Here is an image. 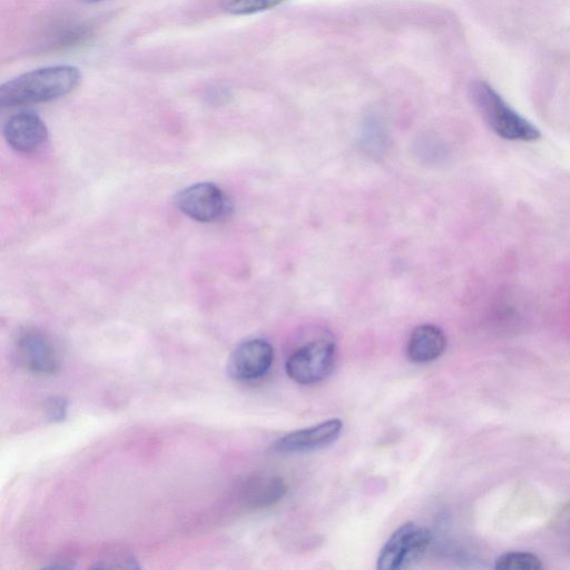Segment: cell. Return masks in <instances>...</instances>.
Wrapping results in <instances>:
<instances>
[{
	"mask_svg": "<svg viewBox=\"0 0 570 570\" xmlns=\"http://www.w3.org/2000/svg\"><path fill=\"white\" fill-rule=\"evenodd\" d=\"M336 347L328 338H318L296 350L285 365L287 375L299 384L324 380L333 370Z\"/></svg>",
	"mask_w": 570,
	"mask_h": 570,
	"instance_id": "cell-4",
	"label": "cell"
},
{
	"mask_svg": "<svg viewBox=\"0 0 570 570\" xmlns=\"http://www.w3.org/2000/svg\"><path fill=\"white\" fill-rule=\"evenodd\" d=\"M284 0H222V8L230 14H252L274 8Z\"/></svg>",
	"mask_w": 570,
	"mask_h": 570,
	"instance_id": "cell-13",
	"label": "cell"
},
{
	"mask_svg": "<svg viewBox=\"0 0 570 570\" xmlns=\"http://www.w3.org/2000/svg\"><path fill=\"white\" fill-rule=\"evenodd\" d=\"M67 403L61 397H53L47 404L48 417L51 421H61L66 416Z\"/></svg>",
	"mask_w": 570,
	"mask_h": 570,
	"instance_id": "cell-14",
	"label": "cell"
},
{
	"mask_svg": "<svg viewBox=\"0 0 570 570\" xmlns=\"http://www.w3.org/2000/svg\"><path fill=\"white\" fill-rule=\"evenodd\" d=\"M285 490L284 482L279 478L257 476L246 483L244 498L250 507L263 508L279 501Z\"/></svg>",
	"mask_w": 570,
	"mask_h": 570,
	"instance_id": "cell-11",
	"label": "cell"
},
{
	"mask_svg": "<svg viewBox=\"0 0 570 570\" xmlns=\"http://www.w3.org/2000/svg\"><path fill=\"white\" fill-rule=\"evenodd\" d=\"M178 209L186 216L203 223L220 218L227 210V199L223 190L213 183L193 184L175 197Z\"/></svg>",
	"mask_w": 570,
	"mask_h": 570,
	"instance_id": "cell-5",
	"label": "cell"
},
{
	"mask_svg": "<svg viewBox=\"0 0 570 570\" xmlns=\"http://www.w3.org/2000/svg\"><path fill=\"white\" fill-rule=\"evenodd\" d=\"M431 532L423 525L407 522L396 529L380 551L376 568L404 570L415 566L428 551Z\"/></svg>",
	"mask_w": 570,
	"mask_h": 570,
	"instance_id": "cell-3",
	"label": "cell"
},
{
	"mask_svg": "<svg viewBox=\"0 0 570 570\" xmlns=\"http://www.w3.org/2000/svg\"><path fill=\"white\" fill-rule=\"evenodd\" d=\"M342 429L341 420L331 419L314 426L285 434L273 444V451L288 454L323 449L340 436Z\"/></svg>",
	"mask_w": 570,
	"mask_h": 570,
	"instance_id": "cell-7",
	"label": "cell"
},
{
	"mask_svg": "<svg viewBox=\"0 0 570 570\" xmlns=\"http://www.w3.org/2000/svg\"><path fill=\"white\" fill-rule=\"evenodd\" d=\"M77 1L82 2V3H95L98 1H102V0H77Z\"/></svg>",
	"mask_w": 570,
	"mask_h": 570,
	"instance_id": "cell-15",
	"label": "cell"
},
{
	"mask_svg": "<svg viewBox=\"0 0 570 570\" xmlns=\"http://www.w3.org/2000/svg\"><path fill=\"white\" fill-rule=\"evenodd\" d=\"M446 337L443 331L433 324L415 327L406 344L407 357L414 363H429L444 352Z\"/></svg>",
	"mask_w": 570,
	"mask_h": 570,
	"instance_id": "cell-10",
	"label": "cell"
},
{
	"mask_svg": "<svg viewBox=\"0 0 570 570\" xmlns=\"http://www.w3.org/2000/svg\"><path fill=\"white\" fill-rule=\"evenodd\" d=\"M6 141L17 151L33 153L48 138V130L42 119L32 111L12 115L3 125Z\"/></svg>",
	"mask_w": 570,
	"mask_h": 570,
	"instance_id": "cell-9",
	"label": "cell"
},
{
	"mask_svg": "<svg viewBox=\"0 0 570 570\" xmlns=\"http://www.w3.org/2000/svg\"><path fill=\"white\" fill-rule=\"evenodd\" d=\"M19 362L30 372L51 374L59 367L57 351L49 338L38 331L21 333L16 342Z\"/></svg>",
	"mask_w": 570,
	"mask_h": 570,
	"instance_id": "cell-8",
	"label": "cell"
},
{
	"mask_svg": "<svg viewBox=\"0 0 570 570\" xmlns=\"http://www.w3.org/2000/svg\"><path fill=\"white\" fill-rule=\"evenodd\" d=\"M470 94L487 126L499 137L512 141H535L539 129L515 111L488 82L478 80Z\"/></svg>",
	"mask_w": 570,
	"mask_h": 570,
	"instance_id": "cell-2",
	"label": "cell"
},
{
	"mask_svg": "<svg viewBox=\"0 0 570 570\" xmlns=\"http://www.w3.org/2000/svg\"><path fill=\"white\" fill-rule=\"evenodd\" d=\"M494 568L497 570H540L543 568V563L534 553L510 551L495 559Z\"/></svg>",
	"mask_w": 570,
	"mask_h": 570,
	"instance_id": "cell-12",
	"label": "cell"
},
{
	"mask_svg": "<svg viewBox=\"0 0 570 570\" xmlns=\"http://www.w3.org/2000/svg\"><path fill=\"white\" fill-rule=\"evenodd\" d=\"M274 360L272 345L262 338L240 343L230 354L227 370L238 381H254L268 373Z\"/></svg>",
	"mask_w": 570,
	"mask_h": 570,
	"instance_id": "cell-6",
	"label": "cell"
},
{
	"mask_svg": "<svg viewBox=\"0 0 570 570\" xmlns=\"http://www.w3.org/2000/svg\"><path fill=\"white\" fill-rule=\"evenodd\" d=\"M80 80V70L71 65L30 70L0 86V106L17 107L51 101L71 92Z\"/></svg>",
	"mask_w": 570,
	"mask_h": 570,
	"instance_id": "cell-1",
	"label": "cell"
}]
</instances>
